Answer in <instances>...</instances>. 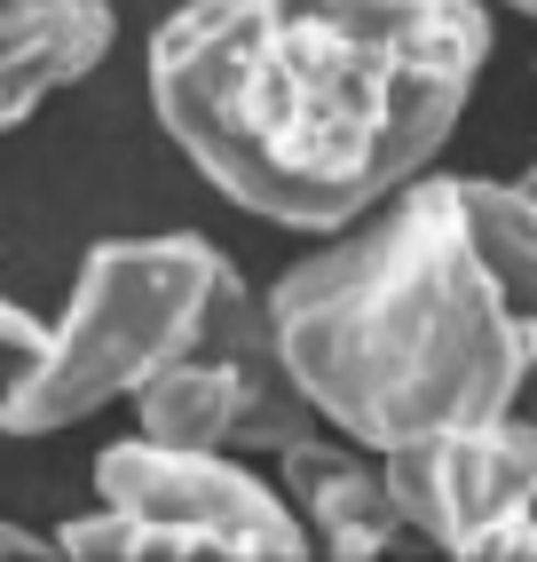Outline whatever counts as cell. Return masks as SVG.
<instances>
[{"mask_svg": "<svg viewBox=\"0 0 537 562\" xmlns=\"http://www.w3.org/2000/svg\"><path fill=\"white\" fill-rule=\"evenodd\" d=\"M522 191H529V199H537V167H529V175H522Z\"/></svg>", "mask_w": 537, "mask_h": 562, "instance_id": "cell-12", "label": "cell"}, {"mask_svg": "<svg viewBox=\"0 0 537 562\" xmlns=\"http://www.w3.org/2000/svg\"><path fill=\"white\" fill-rule=\"evenodd\" d=\"M277 475H285V499L309 531V554H332V562H372V554H396L411 547V522L388 492V468L379 452L349 436H300L293 452H277Z\"/></svg>", "mask_w": 537, "mask_h": 562, "instance_id": "cell-6", "label": "cell"}, {"mask_svg": "<svg viewBox=\"0 0 537 562\" xmlns=\"http://www.w3.org/2000/svg\"><path fill=\"white\" fill-rule=\"evenodd\" d=\"M0 554L41 562V554H64V547H56V539H41V531H24V522H0Z\"/></svg>", "mask_w": 537, "mask_h": 562, "instance_id": "cell-10", "label": "cell"}, {"mask_svg": "<svg viewBox=\"0 0 537 562\" xmlns=\"http://www.w3.org/2000/svg\"><path fill=\"white\" fill-rule=\"evenodd\" d=\"M482 64L475 0H182L150 111L238 214L324 238L427 175Z\"/></svg>", "mask_w": 537, "mask_h": 562, "instance_id": "cell-1", "label": "cell"}, {"mask_svg": "<svg viewBox=\"0 0 537 562\" xmlns=\"http://www.w3.org/2000/svg\"><path fill=\"white\" fill-rule=\"evenodd\" d=\"M261 302L309 412L364 452L498 420L529 396V333L450 175H411L372 214L324 231Z\"/></svg>", "mask_w": 537, "mask_h": 562, "instance_id": "cell-2", "label": "cell"}, {"mask_svg": "<svg viewBox=\"0 0 537 562\" xmlns=\"http://www.w3.org/2000/svg\"><path fill=\"white\" fill-rule=\"evenodd\" d=\"M229 270L221 246L159 231V238H103L48 341L16 357V381L0 389V436H56L95 420L103 404H127L167 357L198 341L214 278Z\"/></svg>", "mask_w": 537, "mask_h": 562, "instance_id": "cell-3", "label": "cell"}, {"mask_svg": "<svg viewBox=\"0 0 537 562\" xmlns=\"http://www.w3.org/2000/svg\"><path fill=\"white\" fill-rule=\"evenodd\" d=\"M506 9H522V16H537V0H506Z\"/></svg>", "mask_w": 537, "mask_h": 562, "instance_id": "cell-11", "label": "cell"}, {"mask_svg": "<svg viewBox=\"0 0 537 562\" xmlns=\"http://www.w3.org/2000/svg\"><path fill=\"white\" fill-rule=\"evenodd\" d=\"M419 547L467 562H537V412L419 436L379 452Z\"/></svg>", "mask_w": 537, "mask_h": 562, "instance_id": "cell-4", "label": "cell"}, {"mask_svg": "<svg viewBox=\"0 0 537 562\" xmlns=\"http://www.w3.org/2000/svg\"><path fill=\"white\" fill-rule=\"evenodd\" d=\"M111 41V0H0V135L24 127L48 95L80 88Z\"/></svg>", "mask_w": 537, "mask_h": 562, "instance_id": "cell-7", "label": "cell"}, {"mask_svg": "<svg viewBox=\"0 0 537 562\" xmlns=\"http://www.w3.org/2000/svg\"><path fill=\"white\" fill-rule=\"evenodd\" d=\"M41 341H48V317H32L24 302H9V293H0V349H9V357H32Z\"/></svg>", "mask_w": 537, "mask_h": 562, "instance_id": "cell-9", "label": "cell"}, {"mask_svg": "<svg viewBox=\"0 0 537 562\" xmlns=\"http://www.w3.org/2000/svg\"><path fill=\"white\" fill-rule=\"evenodd\" d=\"M458 182V206H467V231L490 261L498 293H506V310L522 317L529 333V396L522 412H537V199L522 182H490V175H450Z\"/></svg>", "mask_w": 537, "mask_h": 562, "instance_id": "cell-8", "label": "cell"}, {"mask_svg": "<svg viewBox=\"0 0 537 562\" xmlns=\"http://www.w3.org/2000/svg\"><path fill=\"white\" fill-rule=\"evenodd\" d=\"M95 499L127 507V515H150V522H174V531H190L206 554H245V562L309 554V531H300L285 483L253 475L229 452H182V443L119 436L95 460Z\"/></svg>", "mask_w": 537, "mask_h": 562, "instance_id": "cell-5", "label": "cell"}]
</instances>
